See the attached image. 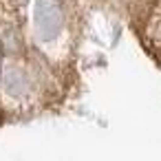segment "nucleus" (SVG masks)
<instances>
[{
  "label": "nucleus",
  "mask_w": 161,
  "mask_h": 161,
  "mask_svg": "<svg viewBox=\"0 0 161 161\" xmlns=\"http://www.w3.org/2000/svg\"><path fill=\"white\" fill-rule=\"evenodd\" d=\"M3 88L9 97L22 99L25 95L31 93V77L20 66H7L3 73Z\"/></svg>",
  "instance_id": "2"
},
{
  "label": "nucleus",
  "mask_w": 161,
  "mask_h": 161,
  "mask_svg": "<svg viewBox=\"0 0 161 161\" xmlns=\"http://www.w3.org/2000/svg\"><path fill=\"white\" fill-rule=\"evenodd\" d=\"M0 47H3L5 53L18 55L22 42H20V31L14 25H3V27H0Z\"/></svg>",
  "instance_id": "3"
},
{
  "label": "nucleus",
  "mask_w": 161,
  "mask_h": 161,
  "mask_svg": "<svg viewBox=\"0 0 161 161\" xmlns=\"http://www.w3.org/2000/svg\"><path fill=\"white\" fill-rule=\"evenodd\" d=\"M33 33L40 42H53L66 27V11L60 0H38L33 5Z\"/></svg>",
  "instance_id": "1"
}]
</instances>
